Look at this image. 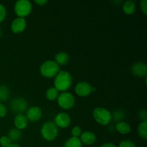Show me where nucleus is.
Masks as SVG:
<instances>
[{
    "mask_svg": "<svg viewBox=\"0 0 147 147\" xmlns=\"http://www.w3.org/2000/svg\"><path fill=\"white\" fill-rule=\"evenodd\" d=\"M73 78L71 74L66 70H60L55 77L54 88L59 92H65L71 87Z\"/></svg>",
    "mask_w": 147,
    "mask_h": 147,
    "instance_id": "obj_1",
    "label": "nucleus"
},
{
    "mask_svg": "<svg viewBox=\"0 0 147 147\" xmlns=\"http://www.w3.org/2000/svg\"><path fill=\"white\" fill-rule=\"evenodd\" d=\"M60 71V66L54 60H46L40 65V72L42 76L46 78H53Z\"/></svg>",
    "mask_w": 147,
    "mask_h": 147,
    "instance_id": "obj_2",
    "label": "nucleus"
},
{
    "mask_svg": "<svg viewBox=\"0 0 147 147\" xmlns=\"http://www.w3.org/2000/svg\"><path fill=\"white\" fill-rule=\"evenodd\" d=\"M40 133L45 140L53 142L58 136V128L54 122L47 121L42 126Z\"/></svg>",
    "mask_w": 147,
    "mask_h": 147,
    "instance_id": "obj_3",
    "label": "nucleus"
},
{
    "mask_svg": "<svg viewBox=\"0 0 147 147\" xmlns=\"http://www.w3.org/2000/svg\"><path fill=\"white\" fill-rule=\"evenodd\" d=\"M93 117L101 126H107L111 121V113L103 107H96L93 111Z\"/></svg>",
    "mask_w": 147,
    "mask_h": 147,
    "instance_id": "obj_4",
    "label": "nucleus"
},
{
    "mask_svg": "<svg viewBox=\"0 0 147 147\" xmlns=\"http://www.w3.org/2000/svg\"><path fill=\"white\" fill-rule=\"evenodd\" d=\"M57 104L63 110H70L74 107L76 99L74 96L70 92H63L59 94L57 98Z\"/></svg>",
    "mask_w": 147,
    "mask_h": 147,
    "instance_id": "obj_5",
    "label": "nucleus"
},
{
    "mask_svg": "<svg viewBox=\"0 0 147 147\" xmlns=\"http://www.w3.org/2000/svg\"><path fill=\"white\" fill-rule=\"evenodd\" d=\"M32 9V5L29 0H18L14 4V12L17 17L25 18L30 15Z\"/></svg>",
    "mask_w": 147,
    "mask_h": 147,
    "instance_id": "obj_6",
    "label": "nucleus"
},
{
    "mask_svg": "<svg viewBox=\"0 0 147 147\" xmlns=\"http://www.w3.org/2000/svg\"><path fill=\"white\" fill-rule=\"evenodd\" d=\"M10 108L12 113L16 115L23 114V113L27 111L28 104L26 99L22 97H17L12 99L10 103Z\"/></svg>",
    "mask_w": 147,
    "mask_h": 147,
    "instance_id": "obj_7",
    "label": "nucleus"
},
{
    "mask_svg": "<svg viewBox=\"0 0 147 147\" xmlns=\"http://www.w3.org/2000/svg\"><path fill=\"white\" fill-rule=\"evenodd\" d=\"M55 124L57 126V128L61 129H65L70 125L71 123V119L70 116L65 112H60L57 113L54 119Z\"/></svg>",
    "mask_w": 147,
    "mask_h": 147,
    "instance_id": "obj_8",
    "label": "nucleus"
},
{
    "mask_svg": "<svg viewBox=\"0 0 147 147\" xmlns=\"http://www.w3.org/2000/svg\"><path fill=\"white\" fill-rule=\"evenodd\" d=\"M93 86L86 81H80L75 87V92L80 97H87L92 93Z\"/></svg>",
    "mask_w": 147,
    "mask_h": 147,
    "instance_id": "obj_9",
    "label": "nucleus"
},
{
    "mask_svg": "<svg viewBox=\"0 0 147 147\" xmlns=\"http://www.w3.org/2000/svg\"><path fill=\"white\" fill-rule=\"evenodd\" d=\"M131 71L132 74L138 78L146 77L147 66L144 62H136L134 63L131 67Z\"/></svg>",
    "mask_w": 147,
    "mask_h": 147,
    "instance_id": "obj_10",
    "label": "nucleus"
},
{
    "mask_svg": "<svg viewBox=\"0 0 147 147\" xmlns=\"http://www.w3.org/2000/svg\"><path fill=\"white\" fill-rule=\"evenodd\" d=\"M27 27V21L25 18L17 17L11 24V30L14 34H20L25 30Z\"/></svg>",
    "mask_w": 147,
    "mask_h": 147,
    "instance_id": "obj_11",
    "label": "nucleus"
},
{
    "mask_svg": "<svg viewBox=\"0 0 147 147\" xmlns=\"http://www.w3.org/2000/svg\"><path fill=\"white\" fill-rule=\"evenodd\" d=\"M25 116L28 121H30L31 122H36L42 118V111L38 106H32L27 109Z\"/></svg>",
    "mask_w": 147,
    "mask_h": 147,
    "instance_id": "obj_12",
    "label": "nucleus"
},
{
    "mask_svg": "<svg viewBox=\"0 0 147 147\" xmlns=\"http://www.w3.org/2000/svg\"><path fill=\"white\" fill-rule=\"evenodd\" d=\"M80 139L82 144H85L86 145H93L96 142V135L90 131H85L82 132L80 136Z\"/></svg>",
    "mask_w": 147,
    "mask_h": 147,
    "instance_id": "obj_13",
    "label": "nucleus"
},
{
    "mask_svg": "<svg viewBox=\"0 0 147 147\" xmlns=\"http://www.w3.org/2000/svg\"><path fill=\"white\" fill-rule=\"evenodd\" d=\"M14 124L16 129L22 131L27 128V125H28V120H27L25 115H16V116L14 117Z\"/></svg>",
    "mask_w": 147,
    "mask_h": 147,
    "instance_id": "obj_14",
    "label": "nucleus"
},
{
    "mask_svg": "<svg viewBox=\"0 0 147 147\" xmlns=\"http://www.w3.org/2000/svg\"><path fill=\"white\" fill-rule=\"evenodd\" d=\"M115 129L121 134L126 135L130 133L131 130V127L130 124L129 123L123 121L118 122V123H116Z\"/></svg>",
    "mask_w": 147,
    "mask_h": 147,
    "instance_id": "obj_15",
    "label": "nucleus"
},
{
    "mask_svg": "<svg viewBox=\"0 0 147 147\" xmlns=\"http://www.w3.org/2000/svg\"><path fill=\"white\" fill-rule=\"evenodd\" d=\"M122 9L123 11L127 15H131L133 14L136 11V3L131 0H128L123 3V6H122Z\"/></svg>",
    "mask_w": 147,
    "mask_h": 147,
    "instance_id": "obj_16",
    "label": "nucleus"
},
{
    "mask_svg": "<svg viewBox=\"0 0 147 147\" xmlns=\"http://www.w3.org/2000/svg\"><path fill=\"white\" fill-rule=\"evenodd\" d=\"M55 62L59 66H63L67 64L69 61V55L65 52H60L55 56Z\"/></svg>",
    "mask_w": 147,
    "mask_h": 147,
    "instance_id": "obj_17",
    "label": "nucleus"
},
{
    "mask_svg": "<svg viewBox=\"0 0 147 147\" xmlns=\"http://www.w3.org/2000/svg\"><path fill=\"white\" fill-rule=\"evenodd\" d=\"M83 144L80 141V138L71 137L69 138L67 140L65 141L64 144V147H82Z\"/></svg>",
    "mask_w": 147,
    "mask_h": 147,
    "instance_id": "obj_18",
    "label": "nucleus"
},
{
    "mask_svg": "<svg viewBox=\"0 0 147 147\" xmlns=\"http://www.w3.org/2000/svg\"><path fill=\"white\" fill-rule=\"evenodd\" d=\"M125 116H126V113L123 110L117 109L111 113V121L113 120L116 123L123 121V119H125Z\"/></svg>",
    "mask_w": 147,
    "mask_h": 147,
    "instance_id": "obj_19",
    "label": "nucleus"
},
{
    "mask_svg": "<svg viewBox=\"0 0 147 147\" xmlns=\"http://www.w3.org/2000/svg\"><path fill=\"white\" fill-rule=\"evenodd\" d=\"M22 134L21 131L16 129V128L11 129V130L9 131L8 135H7V136L9 138L10 140L11 141V142L19 141L22 138Z\"/></svg>",
    "mask_w": 147,
    "mask_h": 147,
    "instance_id": "obj_20",
    "label": "nucleus"
},
{
    "mask_svg": "<svg viewBox=\"0 0 147 147\" xmlns=\"http://www.w3.org/2000/svg\"><path fill=\"white\" fill-rule=\"evenodd\" d=\"M10 96V90L5 85L0 86V103L7 101Z\"/></svg>",
    "mask_w": 147,
    "mask_h": 147,
    "instance_id": "obj_21",
    "label": "nucleus"
},
{
    "mask_svg": "<svg viewBox=\"0 0 147 147\" xmlns=\"http://www.w3.org/2000/svg\"><path fill=\"white\" fill-rule=\"evenodd\" d=\"M138 134L142 139H147V121H144L138 126Z\"/></svg>",
    "mask_w": 147,
    "mask_h": 147,
    "instance_id": "obj_22",
    "label": "nucleus"
},
{
    "mask_svg": "<svg viewBox=\"0 0 147 147\" xmlns=\"http://www.w3.org/2000/svg\"><path fill=\"white\" fill-rule=\"evenodd\" d=\"M59 96V91L54 87L49 88L46 91V98L47 100L50 101H54L57 100V97Z\"/></svg>",
    "mask_w": 147,
    "mask_h": 147,
    "instance_id": "obj_23",
    "label": "nucleus"
},
{
    "mask_svg": "<svg viewBox=\"0 0 147 147\" xmlns=\"http://www.w3.org/2000/svg\"><path fill=\"white\" fill-rule=\"evenodd\" d=\"M11 144L12 142L7 136H1L0 137V145L2 147H8Z\"/></svg>",
    "mask_w": 147,
    "mask_h": 147,
    "instance_id": "obj_24",
    "label": "nucleus"
},
{
    "mask_svg": "<svg viewBox=\"0 0 147 147\" xmlns=\"http://www.w3.org/2000/svg\"><path fill=\"white\" fill-rule=\"evenodd\" d=\"M82 129L79 126H75L71 130V134L73 137L80 138V135L82 134Z\"/></svg>",
    "mask_w": 147,
    "mask_h": 147,
    "instance_id": "obj_25",
    "label": "nucleus"
},
{
    "mask_svg": "<svg viewBox=\"0 0 147 147\" xmlns=\"http://www.w3.org/2000/svg\"><path fill=\"white\" fill-rule=\"evenodd\" d=\"M119 147H136V145L131 140H123L119 144Z\"/></svg>",
    "mask_w": 147,
    "mask_h": 147,
    "instance_id": "obj_26",
    "label": "nucleus"
},
{
    "mask_svg": "<svg viewBox=\"0 0 147 147\" xmlns=\"http://www.w3.org/2000/svg\"><path fill=\"white\" fill-rule=\"evenodd\" d=\"M7 17V9L2 4H0V23L2 22Z\"/></svg>",
    "mask_w": 147,
    "mask_h": 147,
    "instance_id": "obj_27",
    "label": "nucleus"
},
{
    "mask_svg": "<svg viewBox=\"0 0 147 147\" xmlns=\"http://www.w3.org/2000/svg\"><path fill=\"white\" fill-rule=\"evenodd\" d=\"M138 117L142 121H147V111L146 109H142L138 113Z\"/></svg>",
    "mask_w": 147,
    "mask_h": 147,
    "instance_id": "obj_28",
    "label": "nucleus"
},
{
    "mask_svg": "<svg viewBox=\"0 0 147 147\" xmlns=\"http://www.w3.org/2000/svg\"><path fill=\"white\" fill-rule=\"evenodd\" d=\"M140 9L144 15L147 14V0H142L140 1Z\"/></svg>",
    "mask_w": 147,
    "mask_h": 147,
    "instance_id": "obj_29",
    "label": "nucleus"
},
{
    "mask_svg": "<svg viewBox=\"0 0 147 147\" xmlns=\"http://www.w3.org/2000/svg\"><path fill=\"white\" fill-rule=\"evenodd\" d=\"M7 113V109L3 103H0V118L5 117Z\"/></svg>",
    "mask_w": 147,
    "mask_h": 147,
    "instance_id": "obj_30",
    "label": "nucleus"
},
{
    "mask_svg": "<svg viewBox=\"0 0 147 147\" xmlns=\"http://www.w3.org/2000/svg\"><path fill=\"white\" fill-rule=\"evenodd\" d=\"M34 2L39 6H44L47 3V0H34Z\"/></svg>",
    "mask_w": 147,
    "mask_h": 147,
    "instance_id": "obj_31",
    "label": "nucleus"
},
{
    "mask_svg": "<svg viewBox=\"0 0 147 147\" xmlns=\"http://www.w3.org/2000/svg\"><path fill=\"white\" fill-rule=\"evenodd\" d=\"M100 147H117L115 144L111 143V142H107V143H104L101 145Z\"/></svg>",
    "mask_w": 147,
    "mask_h": 147,
    "instance_id": "obj_32",
    "label": "nucleus"
},
{
    "mask_svg": "<svg viewBox=\"0 0 147 147\" xmlns=\"http://www.w3.org/2000/svg\"><path fill=\"white\" fill-rule=\"evenodd\" d=\"M8 147H22V146H20V145L17 144H15V143H12V144H11V145H10V146H9Z\"/></svg>",
    "mask_w": 147,
    "mask_h": 147,
    "instance_id": "obj_33",
    "label": "nucleus"
},
{
    "mask_svg": "<svg viewBox=\"0 0 147 147\" xmlns=\"http://www.w3.org/2000/svg\"><path fill=\"white\" fill-rule=\"evenodd\" d=\"M1 34H2V32H1V29H0V37H1Z\"/></svg>",
    "mask_w": 147,
    "mask_h": 147,
    "instance_id": "obj_34",
    "label": "nucleus"
}]
</instances>
